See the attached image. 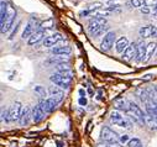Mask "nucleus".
<instances>
[{
  "label": "nucleus",
  "mask_w": 157,
  "mask_h": 147,
  "mask_svg": "<svg viewBox=\"0 0 157 147\" xmlns=\"http://www.w3.org/2000/svg\"><path fill=\"white\" fill-rule=\"evenodd\" d=\"M156 30H157V27H155L152 25H147L145 27H141L139 32H140V36L142 39H147V37H151V36L155 35Z\"/></svg>",
  "instance_id": "nucleus-19"
},
{
  "label": "nucleus",
  "mask_w": 157,
  "mask_h": 147,
  "mask_svg": "<svg viewBox=\"0 0 157 147\" xmlns=\"http://www.w3.org/2000/svg\"><path fill=\"white\" fill-rule=\"evenodd\" d=\"M123 59L125 61H131L134 59V57H136V43H131L129 45V47L125 50V52L123 53Z\"/></svg>",
  "instance_id": "nucleus-17"
},
{
  "label": "nucleus",
  "mask_w": 157,
  "mask_h": 147,
  "mask_svg": "<svg viewBox=\"0 0 157 147\" xmlns=\"http://www.w3.org/2000/svg\"><path fill=\"white\" fill-rule=\"evenodd\" d=\"M52 26H53V20L52 19H48L47 21H45V22H42L40 25V28H38V30H44L45 31V28H51Z\"/></svg>",
  "instance_id": "nucleus-27"
},
{
  "label": "nucleus",
  "mask_w": 157,
  "mask_h": 147,
  "mask_svg": "<svg viewBox=\"0 0 157 147\" xmlns=\"http://www.w3.org/2000/svg\"><path fill=\"white\" fill-rule=\"evenodd\" d=\"M155 11H157V5H156V6H155Z\"/></svg>",
  "instance_id": "nucleus-41"
},
{
  "label": "nucleus",
  "mask_w": 157,
  "mask_h": 147,
  "mask_svg": "<svg viewBox=\"0 0 157 147\" xmlns=\"http://www.w3.org/2000/svg\"><path fill=\"white\" fill-rule=\"evenodd\" d=\"M145 105H146V113H147V115H150V116H152L153 119L157 120V103L153 100V98H150L145 103Z\"/></svg>",
  "instance_id": "nucleus-11"
},
{
  "label": "nucleus",
  "mask_w": 157,
  "mask_h": 147,
  "mask_svg": "<svg viewBox=\"0 0 157 147\" xmlns=\"http://www.w3.org/2000/svg\"><path fill=\"white\" fill-rule=\"evenodd\" d=\"M109 13H113V11H119L120 10V5H110L108 8H105Z\"/></svg>",
  "instance_id": "nucleus-33"
},
{
  "label": "nucleus",
  "mask_w": 157,
  "mask_h": 147,
  "mask_svg": "<svg viewBox=\"0 0 157 147\" xmlns=\"http://www.w3.org/2000/svg\"><path fill=\"white\" fill-rule=\"evenodd\" d=\"M129 107H130V111L136 116V119L140 121V124L141 125H144L145 124V119H146V114L142 111V109L137 105V104H135L134 101H129Z\"/></svg>",
  "instance_id": "nucleus-10"
},
{
  "label": "nucleus",
  "mask_w": 157,
  "mask_h": 147,
  "mask_svg": "<svg viewBox=\"0 0 157 147\" xmlns=\"http://www.w3.org/2000/svg\"><path fill=\"white\" fill-rule=\"evenodd\" d=\"M140 11H141L142 14H150V13H151V9H150L148 6H144V8H140Z\"/></svg>",
  "instance_id": "nucleus-35"
},
{
  "label": "nucleus",
  "mask_w": 157,
  "mask_h": 147,
  "mask_svg": "<svg viewBox=\"0 0 157 147\" xmlns=\"http://www.w3.org/2000/svg\"><path fill=\"white\" fill-rule=\"evenodd\" d=\"M15 16H16V10L13 8V6H8V14H6V20H5V24L2 26V33H5L10 30L14 20H15Z\"/></svg>",
  "instance_id": "nucleus-9"
},
{
  "label": "nucleus",
  "mask_w": 157,
  "mask_h": 147,
  "mask_svg": "<svg viewBox=\"0 0 157 147\" xmlns=\"http://www.w3.org/2000/svg\"><path fill=\"white\" fill-rule=\"evenodd\" d=\"M58 104H59V103H58L55 98H52V96H50V98H47L46 100H44V106H45V110H46V114L52 113L53 110L57 107Z\"/></svg>",
  "instance_id": "nucleus-15"
},
{
  "label": "nucleus",
  "mask_w": 157,
  "mask_h": 147,
  "mask_svg": "<svg viewBox=\"0 0 157 147\" xmlns=\"http://www.w3.org/2000/svg\"><path fill=\"white\" fill-rule=\"evenodd\" d=\"M146 47H147V45H145L144 41H140L139 43H136V61L137 62H144L145 61Z\"/></svg>",
  "instance_id": "nucleus-12"
},
{
  "label": "nucleus",
  "mask_w": 157,
  "mask_h": 147,
  "mask_svg": "<svg viewBox=\"0 0 157 147\" xmlns=\"http://www.w3.org/2000/svg\"><path fill=\"white\" fill-rule=\"evenodd\" d=\"M130 4H131L134 8H142V5H144V0H131Z\"/></svg>",
  "instance_id": "nucleus-28"
},
{
  "label": "nucleus",
  "mask_w": 157,
  "mask_h": 147,
  "mask_svg": "<svg viewBox=\"0 0 157 147\" xmlns=\"http://www.w3.org/2000/svg\"><path fill=\"white\" fill-rule=\"evenodd\" d=\"M71 52H72L71 46H59V47H53L51 50V53L56 56H68Z\"/></svg>",
  "instance_id": "nucleus-21"
},
{
  "label": "nucleus",
  "mask_w": 157,
  "mask_h": 147,
  "mask_svg": "<svg viewBox=\"0 0 157 147\" xmlns=\"http://www.w3.org/2000/svg\"><path fill=\"white\" fill-rule=\"evenodd\" d=\"M72 76H73L72 70L66 72V73H55V74L50 77V81L55 85L59 87L61 89H68L72 83Z\"/></svg>",
  "instance_id": "nucleus-1"
},
{
  "label": "nucleus",
  "mask_w": 157,
  "mask_h": 147,
  "mask_svg": "<svg viewBox=\"0 0 157 147\" xmlns=\"http://www.w3.org/2000/svg\"><path fill=\"white\" fill-rule=\"evenodd\" d=\"M106 25V19L105 17H101V16H95L93 19L89 20V24H88V32L90 33V36H93L95 33V31H98L101 26H105Z\"/></svg>",
  "instance_id": "nucleus-6"
},
{
  "label": "nucleus",
  "mask_w": 157,
  "mask_h": 147,
  "mask_svg": "<svg viewBox=\"0 0 157 147\" xmlns=\"http://www.w3.org/2000/svg\"><path fill=\"white\" fill-rule=\"evenodd\" d=\"M129 40L128 37H125V36H123V37H120L119 40H116V43H115V51L117 53H124L125 50L129 47Z\"/></svg>",
  "instance_id": "nucleus-13"
},
{
  "label": "nucleus",
  "mask_w": 157,
  "mask_h": 147,
  "mask_svg": "<svg viewBox=\"0 0 157 147\" xmlns=\"http://www.w3.org/2000/svg\"><path fill=\"white\" fill-rule=\"evenodd\" d=\"M78 103H79L82 106H84L87 104V99L86 98H79V101H78Z\"/></svg>",
  "instance_id": "nucleus-37"
},
{
  "label": "nucleus",
  "mask_w": 157,
  "mask_h": 147,
  "mask_svg": "<svg viewBox=\"0 0 157 147\" xmlns=\"http://www.w3.org/2000/svg\"><path fill=\"white\" fill-rule=\"evenodd\" d=\"M44 37H45V31H44V30H37V31L31 36V37L27 40V43H29V46L37 45Z\"/></svg>",
  "instance_id": "nucleus-14"
},
{
  "label": "nucleus",
  "mask_w": 157,
  "mask_h": 147,
  "mask_svg": "<svg viewBox=\"0 0 157 147\" xmlns=\"http://www.w3.org/2000/svg\"><path fill=\"white\" fill-rule=\"evenodd\" d=\"M110 121H111V124L119 126V127L131 129V123L126 118H124L117 110H114V111L110 113Z\"/></svg>",
  "instance_id": "nucleus-3"
},
{
  "label": "nucleus",
  "mask_w": 157,
  "mask_h": 147,
  "mask_svg": "<svg viewBox=\"0 0 157 147\" xmlns=\"http://www.w3.org/2000/svg\"><path fill=\"white\" fill-rule=\"evenodd\" d=\"M19 26H20V22H17V24H16V26H15V27L13 28V31L10 32V35H9V37H8L9 40H13V39H14V36L16 35V32H17V30H19Z\"/></svg>",
  "instance_id": "nucleus-30"
},
{
  "label": "nucleus",
  "mask_w": 157,
  "mask_h": 147,
  "mask_svg": "<svg viewBox=\"0 0 157 147\" xmlns=\"http://www.w3.org/2000/svg\"><path fill=\"white\" fill-rule=\"evenodd\" d=\"M115 107H116L117 110H121V111H124V113H128L129 110H130V107H129V103H126L124 99L117 100V101L115 103Z\"/></svg>",
  "instance_id": "nucleus-23"
},
{
  "label": "nucleus",
  "mask_w": 157,
  "mask_h": 147,
  "mask_svg": "<svg viewBox=\"0 0 157 147\" xmlns=\"http://www.w3.org/2000/svg\"><path fill=\"white\" fill-rule=\"evenodd\" d=\"M40 21H38L36 17H31L30 20H29V22H27V25H26V27H25V30H24V32H22V39H30L31 36L37 31L36 28L38 27L40 28Z\"/></svg>",
  "instance_id": "nucleus-5"
},
{
  "label": "nucleus",
  "mask_w": 157,
  "mask_h": 147,
  "mask_svg": "<svg viewBox=\"0 0 157 147\" xmlns=\"http://www.w3.org/2000/svg\"><path fill=\"white\" fill-rule=\"evenodd\" d=\"M109 32V26L108 25H105V26H101L98 31H95V33L93 35V37H98V36H100V35H103V33H108Z\"/></svg>",
  "instance_id": "nucleus-26"
},
{
  "label": "nucleus",
  "mask_w": 157,
  "mask_h": 147,
  "mask_svg": "<svg viewBox=\"0 0 157 147\" xmlns=\"http://www.w3.org/2000/svg\"><path fill=\"white\" fill-rule=\"evenodd\" d=\"M97 147H120V145H114V143H108V142H100L97 145Z\"/></svg>",
  "instance_id": "nucleus-29"
},
{
  "label": "nucleus",
  "mask_w": 157,
  "mask_h": 147,
  "mask_svg": "<svg viewBox=\"0 0 157 147\" xmlns=\"http://www.w3.org/2000/svg\"><path fill=\"white\" fill-rule=\"evenodd\" d=\"M155 93H156V96H157V85L155 87Z\"/></svg>",
  "instance_id": "nucleus-40"
},
{
  "label": "nucleus",
  "mask_w": 157,
  "mask_h": 147,
  "mask_svg": "<svg viewBox=\"0 0 157 147\" xmlns=\"http://www.w3.org/2000/svg\"><path fill=\"white\" fill-rule=\"evenodd\" d=\"M156 51H157V43L156 42H150L148 45H147V47H146V57H145V63H147L152 57H153V55L156 53Z\"/></svg>",
  "instance_id": "nucleus-22"
},
{
  "label": "nucleus",
  "mask_w": 157,
  "mask_h": 147,
  "mask_svg": "<svg viewBox=\"0 0 157 147\" xmlns=\"http://www.w3.org/2000/svg\"><path fill=\"white\" fill-rule=\"evenodd\" d=\"M156 57H157V53H156Z\"/></svg>",
  "instance_id": "nucleus-43"
},
{
  "label": "nucleus",
  "mask_w": 157,
  "mask_h": 147,
  "mask_svg": "<svg viewBox=\"0 0 157 147\" xmlns=\"http://www.w3.org/2000/svg\"><path fill=\"white\" fill-rule=\"evenodd\" d=\"M62 40H63V37H62L61 33H55V35L48 36V37L45 39L44 45H45L46 47H52V46H55L58 41H62Z\"/></svg>",
  "instance_id": "nucleus-18"
},
{
  "label": "nucleus",
  "mask_w": 157,
  "mask_h": 147,
  "mask_svg": "<svg viewBox=\"0 0 157 147\" xmlns=\"http://www.w3.org/2000/svg\"><path fill=\"white\" fill-rule=\"evenodd\" d=\"M30 118H32V114H30V107H29V106H25V107L22 109V113H21L19 124H20L21 126H26V125L30 123Z\"/></svg>",
  "instance_id": "nucleus-20"
},
{
  "label": "nucleus",
  "mask_w": 157,
  "mask_h": 147,
  "mask_svg": "<svg viewBox=\"0 0 157 147\" xmlns=\"http://www.w3.org/2000/svg\"><path fill=\"white\" fill-rule=\"evenodd\" d=\"M90 14H92V13H90L89 10H87V9H86V10H82V11L79 13V15H81V16H89Z\"/></svg>",
  "instance_id": "nucleus-36"
},
{
  "label": "nucleus",
  "mask_w": 157,
  "mask_h": 147,
  "mask_svg": "<svg viewBox=\"0 0 157 147\" xmlns=\"http://www.w3.org/2000/svg\"><path fill=\"white\" fill-rule=\"evenodd\" d=\"M131 138H129V136L128 135H120L119 136V141H120V143H125V142H129Z\"/></svg>",
  "instance_id": "nucleus-34"
},
{
  "label": "nucleus",
  "mask_w": 157,
  "mask_h": 147,
  "mask_svg": "<svg viewBox=\"0 0 157 147\" xmlns=\"http://www.w3.org/2000/svg\"><path fill=\"white\" fill-rule=\"evenodd\" d=\"M79 94H81V98H86V90L84 89H79Z\"/></svg>",
  "instance_id": "nucleus-38"
},
{
  "label": "nucleus",
  "mask_w": 157,
  "mask_h": 147,
  "mask_svg": "<svg viewBox=\"0 0 157 147\" xmlns=\"http://www.w3.org/2000/svg\"><path fill=\"white\" fill-rule=\"evenodd\" d=\"M128 146H129V147H144V145H142L141 140H139L137 137L131 138V140L128 142Z\"/></svg>",
  "instance_id": "nucleus-25"
},
{
  "label": "nucleus",
  "mask_w": 157,
  "mask_h": 147,
  "mask_svg": "<svg viewBox=\"0 0 157 147\" xmlns=\"http://www.w3.org/2000/svg\"><path fill=\"white\" fill-rule=\"evenodd\" d=\"M100 138L103 142H108V143H114V145H120L119 141V136L116 132H114L110 127L108 126H103L100 130Z\"/></svg>",
  "instance_id": "nucleus-2"
},
{
  "label": "nucleus",
  "mask_w": 157,
  "mask_h": 147,
  "mask_svg": "<svg viewBox=\"0 0 157 147\" xmlns=\"http://www.w3.org/2000/svg\"><path fill=\"white\" fill-rule=\"evenodd\" d=\"M144 5L145 6H148V8L150 6H153V5L156 6L157 5V2H156V0H144Z\"/></svg>",
  "instance_id": "nucleus-32"
},
{
  "label": "nucleus",
  "mask_w": 157,
  "mask_h": 147,
  "mask_svg": "<svg viewBox=\"0 0 157 147\" xmlns=\"http://www.w3.org/2000/svg\"><path fill=\"white\" fill-rule=\"evenodd\" d=\"M114 41H115V32L109 31L106 35H104V39L100 43V50L104 51V52L110 51L113 45H114Z\"/></svg>",
  "instance_id": "nucleus-7"
},
{
  "label": "nucleus",
  "mask_w": 157,
  "mask_h": 147,
  "mask_svg": "<svg viewBox=\"0 0 157 147\" xmlns=\"http://www.w3.org/2000/svg\"><path fill=\"white\" fill-rule=\"evenodd\" d=\"M44 100H45V99H41L40 103H38V104L32 109V120H33L35 124L41 123V121L45 119L46 110H45V106H44Z\"/></svg>",
  "instance_id": "nucleus-4"
},
{
  "label": "nucleus",
  "mask_w": 157,
  "mask_h": 147,
  "mask_svg": "<svg viewBox=\"0 0 157 147\" xmlns=\"http://www.w3.org/2000/svg\"><path fill=\"white\" fill-rule=\"evenodd\" d=\"M22 105L21 103L19 101H15L10 109H9V118H10V121H19L20 120V116H21V113H22Z\"/></svg>",
  "instance_id": "nucleus-8"
},
{
  "label": "nucleus",
  "mask_w": 157,
  "mask_h": 147,
  "mask_svg": "<svg viewBox=\"0 0 157 147\" xmlns=\"http://www.w3.org/2000/svg\"><path fill=\"white\" fill-rule=\"evenodd\" d=\"M150 78H151V76H150V74H147V76H145V78H144V79H145V81H147V79H150Z\"/></svg>",
  "instance_id": "nucleus-39"
},
{
  "label": "nucleus",
  "mask_w": 157,
  "mask_h": 147,
  "mask_svg": "<svg viewBox=\"0 0 157 147\" xmlns=\"http://www.w3.org/2000/svg\"><path fill=\"white\" fill-rule=\"evenodd\" d=\"M105 2H114V0H105Z\"/></svg>",
  "instance_id": "nucleus-42"
},
{
  "label": "nucleus",
  "mask_w": 157,
  "mask_h": 147,
  "mask_svg": "<svg viewBox=\"0 0 157 147\" xmlns=\"http://www.w3.org/2000/svg\"><path fill=\"white\" fill-rule=\"evenodd\" d=\"M48 93H50V96H52V98H55L58 103H61L62 100H63V96H64V94H63V92H62V89L59 88V87H55V85H52V87H50V89H48Z\"/></svg>",
  "instance_id": "nucleus-16"
},
{
  "label": "nucleus",
  "mask_w": 157,
  "mask_h": 147,
  "mask_svg": "<svg viewBox=\"0 0 157 147\" xmlns=\"http://www.w3.org/2000/svg\"><path fill=\"white\" fill-rule=\"evenodd\" d=\"M2 120L5 121V123H9V121H10V118H9V110H8V111H6V110H5V111L3 110V111H2Z\"/></svg>",
  "instance_id": "nucleus-31"
},
{
  "label": "nucleus",
  "mask_w": 157,
  "mask_h": 147,
  "mask_svg": "<svg viewBox=\"0 0 157 147\" xmlns=\"http://www.w3.org/2000/svg\"><path fill=\"white\" fill-rule=\"evenodd\" d=\"M145 124L148 126L150 130H157V120L153 119L152 116L146 114V119H145Z\"/></svg>",
  "instance_id": "nucleus-24"
}]
</instances>
